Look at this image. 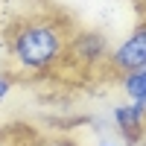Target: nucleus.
<instances>
[{
  "instance_id": "nucleus-8",
  "label": "nucleus",
  "mask_w": 146,
  "mask_h": 146,
  "mask_svg": "<svg viewBox=\"0 0 146 146\" xmlns=\"http://www.w3.org/2000/svg\"><path fill=\"white\" fill-rule=\"evenodd\" d=\"M102 146H120V143H102Z\"/></svg>"
},
{
  "instance_id": "nucleus-6",
  "label": "nucleus",
  "mask_w": 146,
  "mask_h": 146,
  "mask_svg": "<svg viewBox=\"0 0 146 146\" xmlns=\"http://www.w3.org/2000/svg\"><path fill=\"white\" fill-rule=\"evenodd\" d=\"M9 91H12V82H9L6 76H0V102H3L6 96H9Z\"/></svg>"
},
{
  "instance_id": "nucleus-3",
  "label": "nucleus",
  "mask_w": 146,
  "mask_h": 146,
  "mask_svg": "<svg viewBox=\"0 0 146 146\" xmlns=\"http://www.w3.org/2000/svg\"><path fill=\"white\" fill-rule=\"evenodd\" d=\"M114 123L120 129V135L129 137V140H137L143 123H146V105L140 102H129V105H117L114 108Z\"/></svg>"
},
{
  "instance_id": "nucleus-1",
  "label": "nucleus",
  "mask_w": 146,
  "mask_h": 146,
  "mask_svg": "<svg viewBox=\"0 0 146 146\" xmlns=\"http://www.w3.org/2000/svg\"><path fill=\"white\" fill-rule=\"evenodd\" d=\"M64 50V32L53 21H32L12 35V56L23 70H44L56 64Z\"/></svg>"
},
{
  "instance_id": "nucleus-5",
  "label": "nucleus",
  "mask_w": 146,
  "mask_h": 146,
  "mask_svg": "<svg viewBox=\"0 0 146 146\" xmlns=\"http://www.w3.org/2000/svg\"><path fill=\"white\" fill-rule=\"evenodd\" d=\"M123 91L131 96V102L146 105V67L135 70V73H126L123 76Z\"/></svg>"
},
{
  "instance_id": "nucleus-7",
  "label": "nucleus",
  "mask_w": 146,
  "mask_h": 146,
  "mask_svg": "<svg viewBox=\"0 0 146 146\" xmlns=\"http://www.w3.org/2000/svg\"><path fill=\"white\" fill-rule=\"evenodd\" d=\"M47 146H76L73 140H53V143H47Z\"/></svg>"
},
{
  "instance_id": "nucleus-4",
  "label": "nucleus",
  "mask_w": 146,
  "mask_h": 146,
  "mask_svg": "<svg viewBox=\"0 0 146 146\" xmlns=\"http://www.w3.org/2000/svg\"><path fill=\"white\" fill-rule=\"evenodd\" d=\"M70 50H73V56H76L82 64H96V62L105 58L108 47H105V38L100 32H79L76 38L70 41Z\"/></svg>"
},
{
  "instance_id": "nucleus-2",
  "label": "nucleus",
  "mask_w": 146,
  "mask_h": 146,
  "mask_svg": "<svg viewBox=\"0 0 146 146\" xmlns=\"http://www.w3.org/2000/svg\"><path fill=\"white\" fill-rule=\"evenodd\" d=\"M111 64L123 73V76L146 67V23H140V27L111 53Z\"/></svg>"
}]
</instances>
